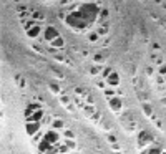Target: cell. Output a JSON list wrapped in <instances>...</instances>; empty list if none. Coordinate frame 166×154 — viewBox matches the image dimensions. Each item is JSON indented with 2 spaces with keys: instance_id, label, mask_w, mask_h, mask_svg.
<instances>
[{
  "instance_id": "cell-30",
  "label": "cell",
  "mask_w": 166,
  "mask_h": 154,
  "mask_svg": "<svg viewBox=\"0 0 166 154\" xmlns=\"http://www.w3.org/2000/svg\"><path fill=\"white\" fill-rule=\"evenodd\" d=\"M165 81H166V76H165Z\"/></svg>"
},
{
  "instance_id": "cell-22",
  "label": "cell",
  "mask_w": 166,
  "mask_h": 154,
  "mask_svg": "<svg viewBox=\"0 0 166 154\" xmlns=\"http://www.w3.org/2000/svg\"><path fill=\"white\" fill-rule=\"evenodd\" d=\"M60 101H62L65 106H68V104H70V99H68L67 94H62V96H60Z\"/></svg>"
},
{
  "instance_id": "cell-18",
  "label": "cell",
  "mask_w": 166,
  "mask_h": 154,
  "mask_svg": "<svg viewBox=\"0 0 166 154\" xmlns=\"http://www.w3.org/2000/svg\"><path fill=\"white\" fill-rule=\"evenodd\" d=\"M88 40H90V41H98V40H100V35H98L95 30L90 32V33H88Z\"/></svg>"
},
{
  "instance_id": "cell-26",
  "label": "cell",
  "mask_w": 166,
  "mask_h": 154,
  "mask_svg": "<svg viewBox=\"0 0 166 154\" xmlns=\"http://www.w3.org/2000/svg\"><path fill=\"white\" fill-rule=\"evenodd\" d=\"M111 149H113V151H118V149H120V144L118 143H111Z\"/></svg>"
},
{
  "instance_id": "cell-19",
  "label": "cell",
  "mask_w": 166,
  "mask_h": 154,
  "mask_svg": "<svg viewBox=\"0 0 166 154\" xmlns=\"http://www.w3.org/2000/svg\"><path fill=\"white\" fill-rule=\"evenodd\" d=\"M62 133H63V136H65L67 139H75V134H73L72 129H63Z\"/></svg>"
},
{
  "instance_id": "cell-13",
  "label": "cell",
  "mask_w": 166,
  "mask_h": 154,
  "mask_svg": "<svg viewBox=\"0 0 166 154\" xmlns=\"http://www.w3.org/2000/svg\"><path fill=\"white\" fill-rule=\"evenodd\" d=\"M105 65H96V66H91L90 68V73L93 75V76H96V75H101V70H103Z\"/></svg>"
},
{
  "instance_id": "cell-15",
  "label": "cell",
  "mask_w": 166,
  "mask_h": 154,
  "mask_svg": "<svg viewBox=\"0 0 166 154\" xmlns=\"http://www.w3.org/2000/svg\"><path fill=\"white\" fill-rule=\"evenodd\" d=\"M65 144H67L68 151H75V148H77V143H75V139H67V141H65Z\"/></svg>"
},
{
  "instance_id": "cell-1",
  "label": "cell",
  "mask_w": 166,
  "mask_h": 154,
  "mask_svg": "<svg viewBox=\"0 0 166 154\" xmlns=\"http://www.w3.org/2000/svg\"><path fill=\"white\" fill-rule=\"evenodd\" d=\"M42 38L45 41H48V43H52L57 36H60V33H58V30L55 28V27H52V25H48V27H45L43 30H42Z\"/></svg>"
},
{
  "instance_id": "cell-27",
  "label": "cell",
  "mask_w": 166,
  "mask_h": 154,
  "mask_svg": "<svg viewBox=\"0 0 166 154\" xmlns=\"http://www.w3.org/2000/svg\"><path fill=\"white\" fill-rule=\"evenodd\" d=\"M100 116H101L100 113H95L93 116H91V119H93V121H98V119H100Z\"/></svg>"
},
{
  "instance_id": "cell-10",
  "label": "cell",
  "mask_w": 166,
  "mask_h": 154,
  "mask_svg": "<svg viewBox=\"0 0 166 154\" xmlns=\"http://www.w3.org/2000/svg\"><path fill=\"white\" fill-rule=\"evenodd\" d=\"M52 129H57V131H63L65 129V123H63V119L57 118L52 121Z\"/></svg>"
},
{
  "instance_id": "cell-3",
  "label": "cell",
  "mask_w": 166,
  "mask_h": 154,
  "mask_svg": "<svg viewBox=\"0 0 166 154\" xmlns=\"http://www.w3.org/2000/svg\"><path fill=\"white\" fill-rule=\"evenodd\" d=\"M43 139H47L50 144H53V146H57L58 141H60V133H58L57 129H48L47 133L43 134Z\"/></svg>"
},
{
  "instance_id": "cell-20",
  "label": "cell",
  "mask_w": 166,
  "mask_h": 154,
  "mask_svg": "<svg viewBox=\"0 0 166 154\" xmlns=\"http://www.w3.org/2000/svg\"><path fill=\"white\" fill-rule=\"evenodd\" d=\"M58 148V154H67V153H70L68 151V148H67V144L63 143V144H60V146H57Z\"/></svg>"
},
{
  "instance_id": "cell-7",
  "label": "cell",
  "mask_w": 166,
  "mask_h": 154,
  "mask_svg": "<svg viewBox=\"0 0 166 154\" xmlns=\"http://www.w3.org/2000/svg\"><path fill=\"white\" fill-rule=\"evenodd\" d=\"M141 154H166V151L161 146L153 144V146H148L146 149H141Z\"/></svg>"
},
{
  "instance_id": "cell-17",
  "label": "cell",
  "mask_w": 166,
  "mask_h": 154,
  "mask_svg": "<svg viewBox=\"0 0 166 154\" xmlns=\"http://www.w3.org/2000/svg\"><path fill=\"white\" fill-rule=\"evenodd\" d=\"M48 88H50V91H52V93L60 94V86H58L57 83H50V85H48Z\"/></svg>"
},
{
  "instance_id": "cell-11",
  "label": "cell",
  "mask_w": 166,
  "mask_h": 154,
  "mask_svg": "<svg viewBox=\"0 0 166 154\" xmlns=\"http://www.w3.org/2000/svg\"><path fill=\"white\" fill-rule=\"evenodd\" d=\"M40 119H43V111L42 109H38V111H33L32 113V116L27 121H40Z\"/></svg>"
},
{
  "instance_id": "cell-9",
  "label": "cell",
  "mask_w": 166,
  "mask_h": 154,
  "mask_svg": "<svg viewBox=\"0 0 166 154\" xmlns=\"http://www.w3.org/2000/svg\"><path fill=\"white\" fill-rule=\"evenodd\" d=\"M52 148H53V144H50L47 139H40L38 141V151H40V154H47Z\"/></svg>"
},
{
  "instance_id": "cell-28",
  "label": "cell",
  "mask_w": 166,
  "mask_h": 154,
  "mask_svg": "<svg viewBox=\"0 0 166 154\" xmlns=\"http://www.w3.org/2000/svg\"><path fill=\"white\" fill-rule=\"evenodd\" d=\"M146 73H148V75H153V68H146Z\"/></svg>"
},
{
  "instance_id": "cell-21",
  "label": "cell",
  "mask_w": 166,
  "mask_h": 154,
  "mask_svg": "<svg viewBox=\"0 0 166 154\" xmlns=\"http://www.w3.org/2000/svg\"><path fill=\"white\" fill-rule=\"evenodd\" d=\"M143 111H145L146 116H151V114H153V109H151V106L148 104V103H145V104H143Z\"/></svg>"
},
{
  "instance_id": "cell-29",
  "label": "cell",
  "mask_w": 166,
  "mask_h": 154,
  "mask_svg": "<svg viewBox=\"0 0 166 154\" xmlns=\"http://www.w3.org/2000/svg\"><path fill=\"white\" fill-rule=\"evenodd\" d=\"M68 154H78V153H75V151H70V153H68Z\"/></svg>"
},
{
  "instance_id": "cell-12",
  "label": "cell",
  "mask_w": 166,
  "mask_h": 154,
  "mask_svg": "<svg viewBox=\"0 0 166 154\" xmlns=\"http://www.w3.org/2000/svg\"><path fill=\"white\" fill-rule=\"evenodd\" d=\"M63 45H65V41H63V38H62V36H57V38H55V40L52 41V46H55L57 50H62V48H63Z\"/></svg>"
},
{
  "instance_id": "cell-4",
  "label": "cell",
  "mask_w": 166,
  "mask_h": 154,
  "mask_svg": "<svg viewBox=\"0 0 166 154\" xmlns=\"http://www.w3.org/2000/svg\"><path fill=\"white\" fill-rule=\"evenodd\" d=\"M40 128H42L40 121H27V124H25V131L28 136H35L40 131Z\"/></svg>"
},
{
  "instance_id": "cell-8",
  "label": "cell",
  "mask_w": 166,
  "mask_h": 154,
  "mask_svg": "<svg viewBox=\"0 0 166 154\" xmlns=\"http://www.w3.org/2000/svg\"><path fill=\"white\" fill-rule=\"evenodd\" d=\"M108 104H110V108L113 109V111L118 113L120 109H121V106H123V101H121V98L120 96H113V98H110L108 99Z\"/></svg>"
},
{
  "instance_id": "cell-14",
  "label": "cell",
  "mask_w": 166,
  "mask_h": 154,
  "mask_svg": "<svg viewBox=\"0 0 166 154\" xmlns=\"http://www.w3.org/2000/svg\"><path fill=\"white\" fill-rule=\"evenodd\" d=\"M103 94H105V98H106V99H110V98H113L115 96V94H116V91H115V90H113V88H105V90H103Z\"/></svg>"
},
{
  "instance_id": "cell-5",
  "label": "cell",
  "mask_w": 166,
  "mask_h": 154,
  "mask_svg": "<svg viewBox=\"0 0 166 154\" xmlns=\"http://www.w3.org/2000/svg\"><path fill=\"white\" fill-rule=\"evenodd\" d=\"M105 83H106V86H110V88H118L120 86V75L116 71H111L108 76L105 78Z\"/></svg>"
},
{
  "instance_id": "cell-2",
  "label": "cell",
  "mask_w": 166,
  "mask_h": 154,
  "mask_svg": "<svg viewBox=\"0 0 166 154\" xmlns=\"http://www.w3.org/2000/svg\"><path fill=\"white\" fill-rule=\"evenodd\" d=\"M136 143H138V148L140 149H145V148H148V146L153 143V138H151L150 133L141 131V133H138V136H136Z\"/></svg>"
},
{
  "instance_id": "cell-6",
  "label": "cell",
  "mask_w": 166,
  "mask_h": 154,
  "mask_svg": "<svg viewBox=\"0 0 166 154\" xmlns=\"http://www.w3.org/2000/svg\"><path fill=\"white\" fill-rule=\"evenodd\" d=\"M42 30H43V27H40L38 23H35V25H32L27 28V35L30 36V38H38V36L42 35Z\"/></svg>"
},
{
  "instance_id": "cell-24",
  "label": "cell",
  "mask_w": 166,
  "mask_h": 154,
  "mask_svg": "<svg viewBox=\"0 0 166 154\" xmlns=\"http://www.w3.org/2000/svg\"><path fill=\"white\" fill-rule=\"evenodd\" d=\"M75 93H77V94H80V96H87V93L83 91L82 88H75Z\"/></svg>"
},
{
  "instance_id": "cell-16",
  "label": "cell",
  "mask_w": 166,
  "mask_h": 154,
  "mask_svg": "<svg viewBox=\"0 0 166 154\" xmlns=\"http://www.w3.org/2000/svg\"><path fill=\"white\" fill-rule=\"evenodd\" d=\"M111 71H113V68H111V66H103V70H101V80H105V78L108 76Z\"/></svg>"
},
{
  "instance_id": "cell-23",
  "label": "cell",
  "mask_w": 166,
  "mask_h": 154,
  "mask_svg": "<svg viewBox=\"0 0 166 154\" xmlns=\"http://www.w3.org/2000/svg\"><path fill=\"white\" fill-rule=\"evenodd\" d=\"M160 75L161 76H166V65H161L160 66Z\"/></svg>"
},
{
  "instance_id": "cell-31",
  "label": "cell",
  "mask_w": 166,
  "mask_h": 154,
  "mask_svg": "<svg viewBox=\"0 0 166 154\" xmlns=\"http://www.w3.org/2000/svg\"><path fill=\"white\" fill-rule=\"evenodd\" d=\"M116 154H121V153H116Z\"/></svg>"
},
{
  "instance_id": "cell-25",
  "label": "cell",
  "mask_w": 166,
  "mask_h": 154,
  "mask_svg": "<svg viewBox=\"0 0 166 154\" xmlns=\"http://www.w3.org/2000/svg\"><path fill=\"white\" fill-rule=\"evenodd\" d=\"M106 139H108V143H116V138H115V134H108V136H106Z\"/></svg>"
}]
</instances>
